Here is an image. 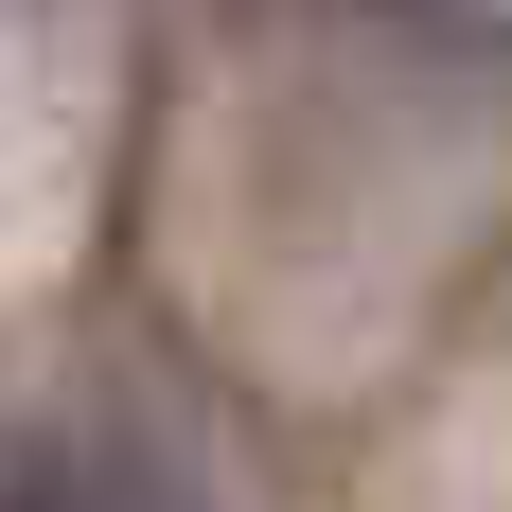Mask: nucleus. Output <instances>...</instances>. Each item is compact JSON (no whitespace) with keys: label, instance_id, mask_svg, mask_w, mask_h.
<instances>
[{"label":"nucleus","instance_id":"1","mask_svg":"<svg viewBox=\"0 0 512 512\" xmlns=\"http://www.w3.org/2000/svg\"><path fill=\"white\" fill-rule=\"evenodd\" d=\"M0 512H177V495H159L142 460H18V477H0Z\"/></svg>","mask_w":512,"mask_h":512}]
</instances>
